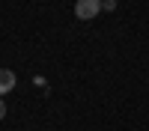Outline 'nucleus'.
Listing matches in <instances>:
<instances>
[{
	"label": "nucleus",
	"mask_w": 149,
	"mask_h": 131,
	"mask_svg": "<svg viewBox=\"0 0 149 131\" xmlns=\"http://www.w3.org/2000/svg\"><path fill=\"white\" fill-rule=\"evenodd\" d=\"M98 12H102V0H78V3H74V15H78L81 21L95 18Z\"/></svg>",
	"instance_id": "1"
},
{
	"label": "nucleus",
	"mask_w": 149,
	"mask_h": 131,
	"mask_svg": "<svg viewBox=\"0 0 149 131\" xmlns=\"http://www.w3.org/2000/svg\"><path fill=\"white\" fill-rule=\"evenodd\" d=\"M15 89V71L12 69H0V98H3L6 92Z\"/></svg>",
	"instance_id": "2"
},
{
	"label": "nucleus",
	"mask_w": 149,
	"mask_h": 131,
	"mask_svg": "<svg viewBox=\"0 0 149 131\" xmlns=\"http://www.w3.org/2000/svg\"><path fill=\"white\" fill-rule=\"evenodd\" d=\"M116 9V0H102V12H113Z\"/></svg>",
	"instance_id": "3"
},
{
	"label": "nucleus",
	"mask_w": 149,
	"mask_h": 131,
	"mask_svg": "<svg viewBox=\"0 0 149 131\" xmlns=\"http://www.w3.org/2000/svg\"><path fill=\"white\" fill-rule=\"evenodd\" d=\"M6 116V104H3V98H0V119Z\"/></svg>",
	"instance_id": "4"
}]
</instances>
